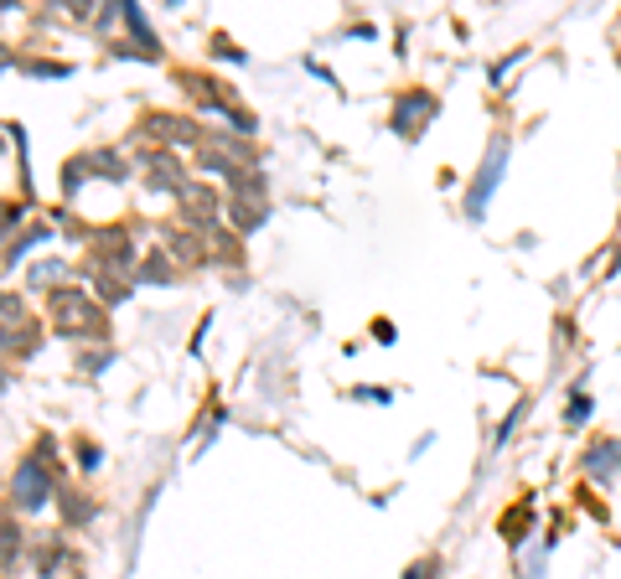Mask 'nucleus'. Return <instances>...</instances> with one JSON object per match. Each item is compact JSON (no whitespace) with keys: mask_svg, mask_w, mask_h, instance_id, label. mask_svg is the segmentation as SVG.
<instances>
[{"mask_svg":"<svg viewBox=\"0 0 621 579\" xmlns=\"http://www.w3.org/2000/svg\"><path fill=\"white\" fill-rule=\"evenodd\" d=\"M606 274H621V249H617V259H611V270H606Z\"/></svg>","mask_w":621,"mask_h":579,"instance_id":"11","label":"nucleus"},{"mask_svg":"<svg viewBox=\"0 0 621 579\" xmlns=\"http://www.w3.org/2000/svg\"><path fill=\"white\" fill-rule=\"evenodd\" d=\"M404 579H440V559L430 554V559H415L409 569H404Z\"/></svg>","mask_w":621,"mask_h":579,"instance_id":"9","label":"nucleus"},{"mask_svg":"<svg viewBox=\"0 0 621 579\" xmlns=\"http://www.w3.org/2000/svg\"><path fill=\"white\" fill-rule=\"evenodd\" d=\"M523 415H529V404H518V409H512V415L503 419V430H497V445H508V434L518 430V419H523Z\"/></svg>","mask_w":621,"mask_h":579,"instance_id":"10","label":"nucleus"},{"mask_svg":"<svg viewBox=\"0 0 621 579\" xmlns=\"http://www.w3.org/2000/svg\"><path fill=\"white\" fill-rule=\"evenodd\" d=\"M21 321H26L21 300H16V295H0V326H5V331H21Z\"/></svg>","mask_w":621,"mask_h":579,"instance_id":"8","label":"nucleus"},{"mask_svg":"<svg viewBox=\"0 0 621 579\" xmlns=\"http://www.w3.org/2000/svg\"><path fill=\"white\" fill-rule=\"evenodd\" d=\"M585 476L596 481V487H611L621 476V434H606V440H596L590 451H585Z\"/></svg>","mask_w":621,"mask_h":579,"instance_id":"2","label":"nucleus"},{"mask_svg":"<svg viewBox=\"0 0 621 579\" xmlns=\"http://www.w3.org/2000/svg\"><path fill=\"white\" fill-rule=\"evenodd\" d=\"M16 497H21V507H47V497H53V481H47V470H42L37 461H21Z\"/></svg>","mask_w":621,"mask_h":579,"instance_id":"5","label":"nucleus"},{"mask_svg":"<svg viewBox=\"0 0 621 579\" xmlns=\"http://www.w3.org/2000/svg\"><path fill=\"white\" fill-rule=\"evenodd\" d=\"M529 527H533V502L503 512V538L512 543V554H523V543H529Z\"/></svg>","mask_w":621,"mask_h":579,"instance_id":"6","label":"nucleus"},{"mask_svg":"<svg viewBox=\"0 0 621 579\" xmlns=\"http://www.w3.org/2000/svg\"><path fill=\"white\" fill-rule=\"evenodd\" d=\"M503 171H508V140H493L487 161H482V171H476V181H472V192H466V217H472V223L487 217V202H493V192L503 186Z\"/></svg>","mask_w":621,"mask_h":579,"instance_id":"1","label":"nucleus"},{"mask_svg":"<svg viewBox=\"0 0 621 579\" xmlns=\"http://www.w3.org/2000/svg\"><path fill=\"white\" fill-rule=\"evenodd\" d=\"M590 415H596V398L585 394V383H575V388H569V404H565V424L580 430V424H590Z\"/></svg>","mask_w":621,"mask_h":579,"instance_id":"7","label":"nucleus"},{"mask_svg":"<svg viewBox=\"0 0 621 579\" xmlns=\"http://www.w3.org/2000/svg\"><path fill=\"white\" fill-rule=\"evenodd\" d=\"M53 316H57V326H74V331H93V326H99V310H93L89 295H78V290H57Z\"/></svg>","mask_w":621,"mask_h":579,"instance_id":"4","label":"nucleus"},{"mask_svg":"<svg viewBox=\"0 0 621 579\" xmlns=\"http://www.w3.org/2000/svg\"><path fill=\"white\" fill-rule=\"evenodd\" d=\"M430 114H436V93L409 89V93L399 99V104H394V129H399L404 140H415V135L425 129V120H430Z\"/></svg>","mask_w":621,"mask_h":579,"instance_id":"3","label":"nucleus"}]
</instances>
